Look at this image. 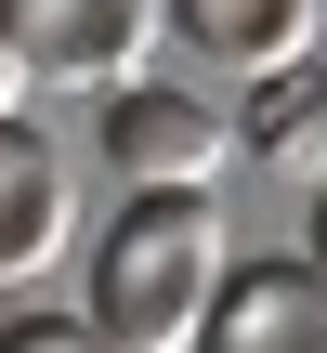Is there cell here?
Returning <instances> with one entry per match:
<instances>
[{
  "mask_svg": "<svg viewBox=\"0 0 327 353\" xmlns=\"http://www.w3.org/2000/svg\"><path fill=\"white\" fill-rule=\"evenodd\" d=\"M223 288H236V249L210 196H131L92 249V327L118 353H197Z\"/></svg>",
  "mask_w": 327,
  "mask_h": 353,
  "instance_id": "1",
  "label": "cell"
},
{
  "mask_svg": "<svg viewBox=\"0 0 327 353\" xmlns=\"http://www.w3.org/2000/svg\"><path fill=\"white\" fill-rule=\"evenodd\" d=\"M157 26H170V0H0V39L52 92H131Z\"/></svg>",
  "mask_w": 327,
  "mask_h": 353,
  "instance_id": "2",
  "label": "cell"
},
{
  "mask_svg": "<svg viewBox=\"0 0 327 353\" xmlns=\"http://www.w3.org/2000/svg\"><path fill=\"white\" fill-rule=\"evenodd\" d=\"M105 157L131 196H210V170L236 157V118L210 92H170V79H131L105 92Z\"/></svg>",
  "mask_w": 327,
  "mask_h": 353,
  "instance_id": "3",
  "label": "cell"
},
{
  "mask_svg": "<svg viewBox=\"0 0 327 353\" xmlns=\"http://www.w3.org/2000/svg\"><path fill=\"white\" fill-rule=\"evenodd\" d=\"M197 353H327V262L315 249H275V262H236L223 314Z\"/></svg>",
  "mask_w": 327,
  "mask_h": 353,
  "instance_id": "4",
  "label": "cell"
},
{
  "mask_svg": "<svg viewBox=\"0 0 327 353\" xmlns=\"http://www.w3.org/2000/svg\"><path fill=\"white\" fill-rule=\"evenodd\" d=\"M66 223H79V196H66V157H52V131L0 118V288L52 275V262H66Z\"/></svg>",
  "mask_w": 327,
  "mask_h": 353,
  "instance_id": "5",
  "label": "cell"
},
{
  "mask_svg": "<svg viewBox=\"0 0 327 353\" xmlns=\"http://www.w3.org/2000/svg\"><path fill=\"white\" fill-rule=\"evenodd\" d=\"M170 39L236 65V79H275L315 52V0H170Z\"/></svg>",
  "mask_w": 327,
  "mask_h": 353,
  "instance_id": "6",
  "label": "cell"
},
{
  "mask_svg": "<svg viewBox=\"0 0 327 353\" xmlns=\"http://www.w3.org/2000/svg\"><path fill=\"white\" fill-rule=\"evenodd\" d=\"M236 144H249L262 170H315V183H327V65H315V52L236 92Z\"/></svg>",
  "mask_w": 327,
  "mask_h": 353,
  "instance_id": "7",
  "label": "cell"
},
{
  "mask_svg": "<svg viewBox=\"0 0 327 353\" xmlns=\"http://www.w3.org/2000/svg\"><path fill=\"white\" fill-rule=\"evenodd\" d=\"M0 353H118V341H105L92 314H13V327H0Z\"/></svg>",
  "mask_w": 327,
  "mask_h": 353,
  "instance_id": "8",
  "label": "cell"
},
{
  "mask_svg": "<svg viewBox=\"0 0 327 353\" xmlns=\"http://www.w3.org/2000/svg\"><path fill=\"white\" fill-rule=\"evenodd\" d=\"M26 92H39V79H26V52H13V39H0V118H13V105H26Z\"/></svg>",
  "mask_w": 327,
  "mask_h": 353,
  "instance_id": "9",
  "label": "cell"
},
{
  "mask_svg": "<svg viewBox=\"0 0 327 353\" xmlns=\"http://www.w3.org/2000/svg\"><path fill=\"white\" fill-rule=\"evenodd\" d=\"M315 262H327V183H315Z\"/></svg>",
  "mask_w": 327,
  "mask_h": 353,
  "instance_id": "10",
  "label": "cell"
}]
</instances>
